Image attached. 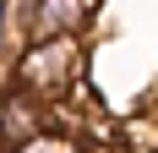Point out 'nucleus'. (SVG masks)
Wrapping results in <instances>:
<instances>
[{
	"instance_id": "1",
	"label": "nucleus",
	"mask_w": 158,
	"mask_h": 153,
	"mask_svg": "<svg viewBox=\"0 0 158 153\" xmlns=\"http://www.w3.org/2000/svg\"><path fill=\"white\" fill-rule=\"evenodd\" d=\"M6 82L38 93L49 104H65L87 82V44L82 38H27L6 66Z\"/></svg>"
},
{
	"instance_id": "2",
	"label": "nucleus",
	"mask_w": 158,
	"mask_h": 153,
	"mask_svg": "<svg viewBox=\"0 0 158 153\" xmlns=\"http://www.w3.org/2000/svg\"><path fill=\"white\" fill-rule=\"evenodd\" d=\"M49 126H55V104H49V98L16 88V82L0 88V153L33 142L38 131H49Z\"/></svg>"
},
{
	"instance_id": "3",
	"label": "nucleus",
	"mask_w": 158,
	"mask_h": 153,
	"mask_svg": "<svg viewBox=\"0 0 158 153\" xmlns=\"http://www.w3.org/2000/svg\"><path fill=\"white\" fill-rule=\"evenodd\" d=\"M98 16V0H27L22 38H82Z\"/></svg>"
},
{
	"instance_id": "4",
	"label": "nucleus",
	"mask_w": 158,
	"mask_h": 153,
	"mask_svg": "<svg viewBox=\"0 0 158 153\" xmlns=\"http://www.w3.org/2000/svg\"><path fill=\"white\" fill-rule=\"evenodd\" d=\"M11 153H82V142L71 137V131H38L33 142H22V148H11Z\"/></svg>"
}]
</instances>
